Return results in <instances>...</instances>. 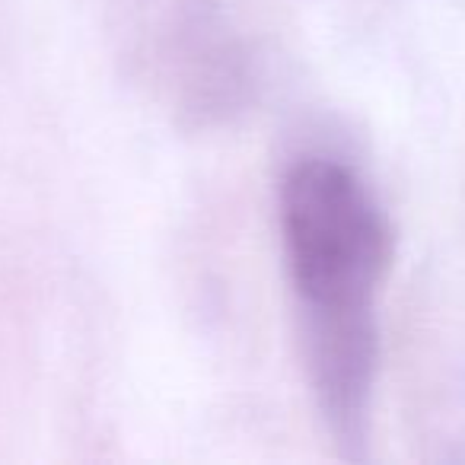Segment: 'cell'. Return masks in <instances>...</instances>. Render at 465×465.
<instances>
[{
	"label": "cell",
	"mask_w": 465,
	"mask_h": 465,
	"mask_svg": "<svg viewBox=\"0 0 465 465\" xmlns=\"http://www.w3.org/2000/svg\"><path fill=\"white\" fill-rule=\"evenodd\" d=\"M281 242L312 386L331 427L357 437L373 386V303L392 262V232L344 163L306 156L281 182Z\"/></svg>",
	"instance_id": "cell-1"
}]
</instances>
